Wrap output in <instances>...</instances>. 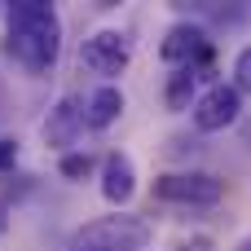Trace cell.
<instances>
[{
	"instance_id": "obj_1",
	"label": "cell",
	"mask_w": 251,
	"mask_h": 251,
	"mask_svg": "<svg viewBox=\"0 0 251 251\" xmlns=\"http://www.w3.org/2000/svg\"><path fill=\"white\" fill-rule=\"evenodd\" d=\"M9 22V53L26 71H49L62 53V18L44 0H13L4 9Z\"/></svg>"
},
{
	"instance_id": "obj_2",
	"label": "cell",
	"mask_w": 251,
	"mask_h": 251,
	"mask_svg": "<svg viewBox=\"0 0 251 251\" xmlns=\"http://www.w3.org/2000/svg\"><path fill=\"white\" fill-rule=\"evenodd\" d=\"M150 243V221L141 216H97L75 229L71 251H141Z\"/></svg>"
},
{
	"instance_id": "obj_3",
	"label": "cell",
	"mask_w": 251,
	"mask_h": 251,
	"mask_svg": "<svg viewBox=\"0 0 251 251\" xmlns=\"http://www.w3.org/2000/svg\"><path fill=\"white\" fill-rule=\"evenodd\" d=\"M154 199L163 203H181V207H216L225 199V181L212 176V172H163L154 176Z\"/></svg>"
},
{
	"instance_id": "obj_4",
	"label": "cell",
	"mask_w": 251,
	"mask_h": 251,
	"mask_svg": "<svg viewBox=\"0 0 251 251\" xmlns=\"http://www.w3.org/2000/svg\"><path fill=\"white\" fill-rule=\"evenodd\" d=\"M128 62H132V40L124 31H110L106 26V31H93L79 44V71H88V75L115 79V75L128 71Z\"/></svg>"
},
{
	"instance_id": "obj_5",
	"label": "cell",
	"mask_w": 251,
	"mask_h": 251,
	"mask_svg": "<svg viewBox=\"0 0 251 251\" xmlns=\"http://www.w3.org/2000/svg\"><path fill=\"white\" fill-rule=\"evenodd\" d=\"M238 115H243V93L234 84H212L194 101V128L199 132H225L238 124Z\"/></svg>"
},
{
	"instance_id": "obj_6",
	"label": "cell",
	"mask_w": 251,
	"mask_h": 251,
	"mask_svg": "<svg viewBox=\"0 0 251 251\" xmlns=\"http://www.w3.org/2000/svg\"><path fill=\"white\" fill-rule=\"evenodd\" d=\"M212 44H207V31L194 26V22H172L163 31V44H159V57L176 71V66H194L199 57H207Z\"/></svg>"
},
{
	"instance_id": "obj_7",
	"label": "cell",
	"mask_w": 251,
	"mask_h": 251,
	"mask_svg": "<svg viewBox=\"0 0 251 251\" xmlns=\"http://www.w3.org/2000/svg\"><path fill=\"white\" fill-rule=\"evenodd\" d=\"M132 194H137V168L124 150H110L101 163V199L110 207H124V203H132Z\"/></svg>"
},
{
	"instance_id": "obj_8",
	"label": "cell",
	"mask_w": 251,
	"mask_h": 251,
	"mask_svg": "<svg viewBox=\"0 0 251 251\" xmlns=\"http://www.w3.org/2000/svg\"><path fill=\"white\" fill-rule=\"evenodd\" d=\"M79 132H84V106H79V97H62L44 119V141L66 150V146H75Z\"/></svg>"
},
{
	"instance_id": "obj_9",
	"label": "cell",
	"mask_w": 251,
	"mask_h": 251,
	"mask_svg": "<svg viewBox=\"0 0 251 251\" xmlns=\"http://www.w3.org/2000/svg\"><path fill=\"white\" fill-rule=\"evenodd\" d=\"M124 93L115 88V84H101V88H93V97L84 101V128H93V132H106L119 115H124Z\"/></svg>"
},
{
	"instance_id": "obj_10",
	"label": "cell",
	"mask_w": 251,
	"mask_h": 251,
	"mask_svg": "<svg viewBox=\"0 0 251 251\" xmlns=\"http://www.w3.org/2000/svg\"><path fill=\"white\" fill-rule=\"evenodd\" d=\"M163 101H168V110H194V101H199V71L194 66H176L168 75Z\"/></svg>"
},
{
	"instance_id": "obj_11",
	"label": "cell",
	"mask_w": 251,
	"mask_h": 251,
	"mask_svg": "<svg viewBox=\"0 0 251 251\" xmlns=\"http://www.w3.org/2000/svg\"><path fill=\"white\" fill-rule=\"evenodd\" d=\"M57 172H62L66 181H84V176L93 172V154H88V150H66V154L57 159Z\"/></svg>"
},
{
	"instance_id": "obj_12",
	"label": "cell",
	"mask_w": 251,
	"mask_h": 251,
	"mask_svg": "<svg viewBox=\"0 0 251 251\" xmlns=\"http://www.w3.org/2000/svg\"><path fill=\"white\" fill-rule=\"evenodd\" d=\"M234 88L238 93H251V44L234 57Z\"/></svg>"
},
{
	"instance_id": "obj_13",
	"label": "cell",
	"mask_w": 251,
	"mask_h": 251,
	"mask_svg": "<svg viewBox=\"0 0 251 251\" xmlns=\"http://www.w3.org/2000/svg\"><path fill=\"white\" fill-rule=\"evenodd\" d=\"M18 163V141L13 137H0V172H9Z\"/></svg>"
},
{
	"instance_id": "obj_14",
	"label": "cell",
	"mask_w": 251,
	"mask_h": 251,
	"mask_svg": "<svg viewBox=\"0 0 251 251\" xmlns=\"http://www.w3.org/2000/svg\"><path fill=\"white\" fill-rule=\"evenodd\" d=\"M207 247H212L207 238H194V243H185V247H181V251H207Z\"/></svg>"
},
{
	"instance_id": "obj_15",
	"label": "cell",
	"mask_w": 251,
	"mask_h": 251,
	"mask_svg": "<svg viewBox=\"0 0 251 251\" xmlns=\"http://www.w3.org/2000/svg\"><path fill=\"white\" fill-rule=\"evenodd\" d=\"M243 251H251V243H247V247H243Z\"/></svg>"
}]
</instances>
